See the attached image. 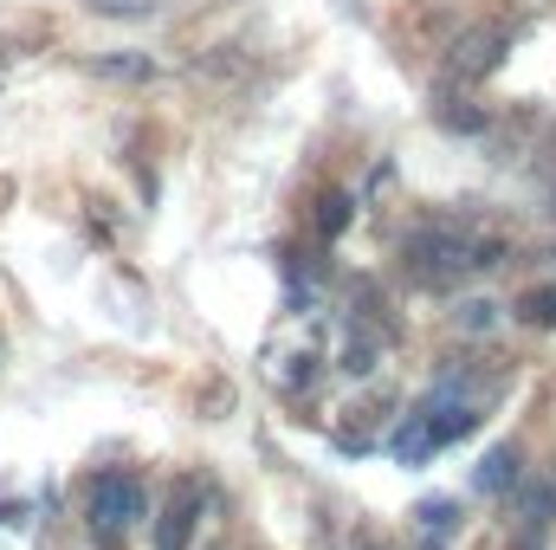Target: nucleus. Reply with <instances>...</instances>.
Returning <instances> with one entry per match:
<instances>
[{
    "mask_svg": "<svg viewBox=\"0 0 556 550\" xmlns=\"http://www.w3.org/2000/svg\"><path fill=\"white\" fill-rule=\"evenodd\" d=\"M376 357H382V337L363 324V330H350V343H343L337 370H343V376H369V370H376Z\"/></svg>",
    "mask_w": 556,
    "mask_h": 550,
    "instance_id": "1a4fd4ad",
    "label": "nucleus"
},
{
    "mask_svg": "<svg viewBox=\"0 0 556 550\" xmlns=\"http://www.w3.org/2000/svg\"><path fill=\"white\" fill-rule=\"evenodd\" d=\"M525 479V447L518 440H498L485 460H479V473H472V486L485 492V499H498V492H511Z\"/></svg>",
    "mask_w": 556,
    "mask_h": 550,
    "instance_id": "39448f33",
    "label": "nucleus"
},
{
    "mask_svg": "<svg viewBox=\"0 0 556 550\" xmlns=\"http://www.w3.org/2000/svg\"><path fill=\"white\" fill-rule=\"evenodd\" d=\"M142 479L137 473H91V492H85V518H91V538L111 550L130 538V525L142 518Z\"/></svg>",
    "mask_w": 556,
    "mask_h": 550,
    "instance_id": "f03ea898",
    "label": "nucleus"
},
{
    "mask_svg": "<svg viewBox=\"0 0 556 550\" xmlns=\"http://www.w3.org/2000/svg\"><path fill=\"white\" fill-rule=\"evenodd\" d=\"M518 317L538 324V330H556V285H531V291L518 298Z\"/></svg>",
    "mask_w": 556,
    "mask_h": 550,
    "instance_id": "9b49d317",
    "label": "nucleus"
},
{
    "mask_svg": "<svg viewBox=\"0 0 556 550\" xmlns=\"http://www.w3.org/2000/svg\"><path fill=\"white\" fill-rule=\"evenodd\" d=\"M415 532H420V545L427 550L446 545V538L459 532V505H453V499H427V505L415 512Z\"/></svg>",
    "mask_w": 556,
    "mask_h": 550,
    "instance_id": "6e6552de",
    "label": "nucleus"
},
{
    "mask_svg": "<svg viewBox=\"0 0 556 550\" xmlns=\"http://www.w3.org/2000/svg\"><path fill=\"white\" fill-rule=\"evenodd\" d=\"M98 72H104V78H130V85H137V78H149V59H142V52H124V59H98Z\"/></svg>",
    "mask_w": 556,
    "mask_h": 550,
    "instance_id": "ddd939ff",
    "label": "nucleus"
},
{
    "mask_svg": "<svg viewBox=\"0 0 556 550\" xmlns=\"http://www.w3.org/2000/svg\"><path fill=\"white\" fill-rule=\"evenodd\" d=\"M556 525V479H525L518 486V532H551Z\"/></svg>",
    "mask_w": 556,
    "mask_h": 550,
    "instance_id": "0eeeda50",
    "label": "nucleus"
},
{
    "mask_svg": "<svg viewBox=\"0 0 556 550\" xmlns=\"http://www.w3.org/2000/svg\"><path fill=\"white\" fill-rule=\"evenodd\" d=\"M311 350H291V357H273V383H285V389H304L311 383Z\"/></svg>",
    "mask_w": 556,
    "mask_h": 550,
    "instance_id": "f8f14e48",
    "label": "nucleus"
},
{
    "mask_svg": "<svg viewBox=\"0 0 556 550\" xmlns=\"http://www.w3.org/2000/svg\"><path fill=\"white\" fill-rule=\"evenodd\" d=\"M433 124L453 137H492V111L472 98H433Z\"/></svg>",
    "mask_w": 556,
    "mask_h": 550,
    "instance_id": "423d86ee",
    "label": "nucleus"
},
{
    "mask_svg": "<svg viewBox=\"0 0 556 550\" xmlns=\"http://www.w3.org/2000/svg\"><path fill=\"white\" fill-rule=\"evenodd\" d=\"M350 208H356V201H350L343 188H330V195H317V234H324V240H337V234L350 227Z\"/></svg>",
    "mask_w": 556,
    "mask_h": 550,
    "instance_id": "9d476101",
    "label": "nucleus"
},
{
    "mask_svg": "<svg viewBox=\"0 0 556 550\" xmlns=\"http://www.w3.org/2000/svg\"><path fill=\"white\" fill-rule=\"evenodd\" d=\"M0 350H7V343H0Z\"/></svg>",
    "mask_w": 556,
    "mask_h": 550,
    "instance_id": "2eb2a0df",
    "label": "nucleus"
},
{
    "mask_svg": "<svg viewBox=\"0 0 556 550\" xmlns=\"http://www.w3.org/2000/svg\"><path fill=\"white\" fill-rule=\"evenodd\" d=\"M207 479H181L175 492H168V505H162V518H155V550H188L194 545V525H201V512H207Z\"/></svg>",
    "mask_w": 556,
    "mask_h": 550,
    "instance_id": "20e7f679",
    "label": "nucleus"
},
{
    "mask_svg": "<svg viewBox=\"0 0 556 550\" xmlns=\"http://www.w3.org/2000/svg\"><path fill=\"white\" fill-rule=\"evenodd\" d=\"M505 46H511L505 26H466V33H453V46L440 52V78H446V85H479V78L498 72Z\"/></svg>",
    "mask_w": 556,
    "mask_h": 550,
    "instance_id": "7ed1b4c3",
    "label": "nucleus"
},
{
    "mask_svg": "<svg viewBox=\"0 0 556 550\" xmlns=\"http://www.w3.org/2000/svg\"><path fill=\"white\" fill-rule=\"evenodd\" d=\"M459 324H466V330H492V324H498V304H466Z\"/></svg>",
    "mask_w": 556,
    "mask_h": 550,
    "instance_id": "4468645a",
    "label": "nucleus"
},
{
    "mask_svg": "<svg viewBox=\"0 0 556 550\" xmlns=\"http://www.w3.org/2000/svg\"><path fill=\"white\" fill-rule=\"evenodd\" d=\"M498 260H505V240H492V234H479L466 221H433L408 240V266H415L420 285H453V278L485 273Z\"/></svg>",
    "mask_w": 556,
    "mask_h": 550,
    "instance_id": "f257e3e1",
    "label": "nucleus"
}]
</instances>
